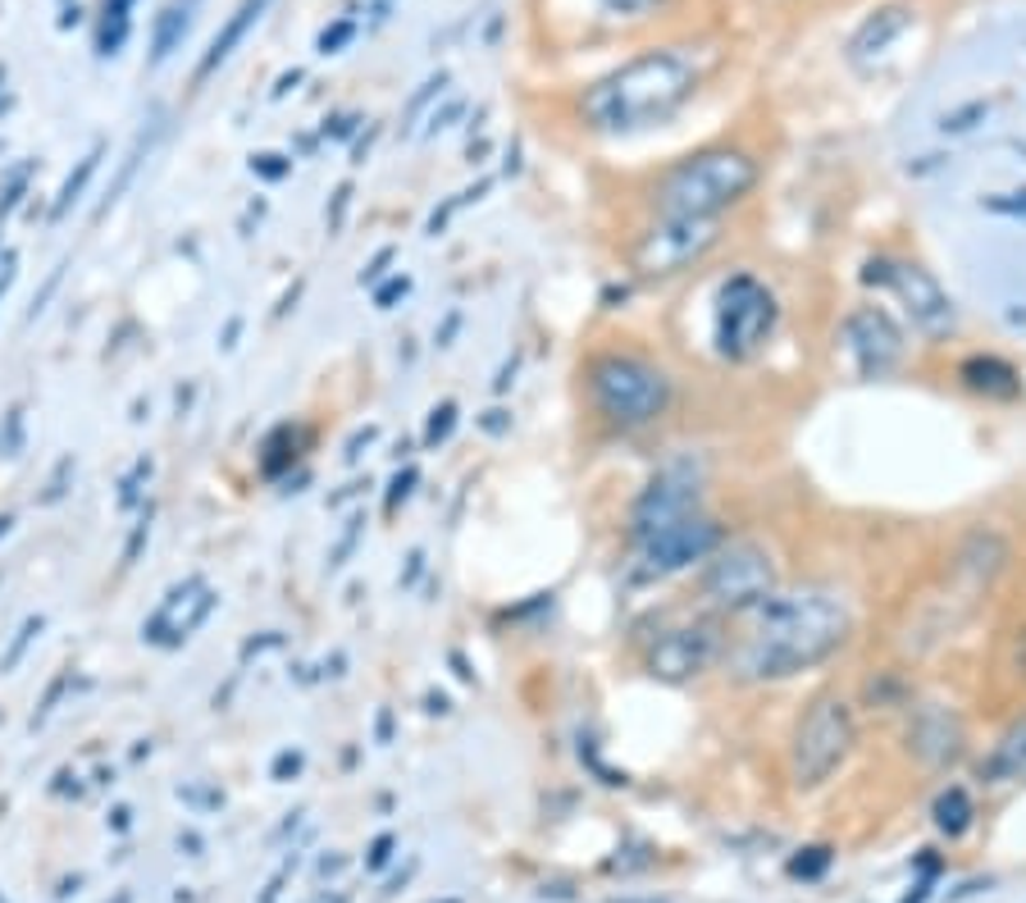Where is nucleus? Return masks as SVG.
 Here are the masks:
<instances>
[{"instance_id":"ddd939ff","label":"nucleus","mask_w":1026,"mask_h":903,"mask_svg":"<svg viewBox=\"0 0 1026 903\" xmlns=\"http://www.w3.org/2000/svg\"><path fill=\"white\" fill-rule=\"evenodd\" d=\"M1004 557H1008L1004 538H1000V534L977 529V534L962 538V548H958V557H953V576H958V580H968V589H985L994 576H1000Z\"/></svg>"},{"instance_id":"4be33fe9","label":"nucleus","mask_w":1026,"mask_h":903,"mask_svg":"<svg viewBox=\"0 0 1026 903\" xmlns=\"http://www.w3.org/2000/svg\"><path fill=\"white\" fill-rule=\"evenodd\" d=\"M457 430V402H443L430 411V430H425V447H438L447 443V434Z\"/></svg>"},{"instance_id":"412c9836","label":"nucleus","mask_w":1026,"mask_h":903,"mask_svg":"<svg viewBox=\"0 0 1026 903\" xmlns=\"http://www.w3.org/2000/svg\"><path fill=\"white\" fill-rule=\"evenodd\" d=\"M188 10H192V5H174V10H165L160 27H156V65H160V59H169L174 42L188 33Z\"/></svg>"},{"instance_id":"f03ea898","label":"nucleus","mask_w":1026,"mask_h":903,"mask_svg":"<svg viewBox=\"0 0 1026 903\" xmlns=\"http://www.w3.org/2000/svg\"><path fill=\"white\" fill-rule=\"evenodd\" d=\"M629 538H635V557L648 576H680L716 553L721 525L703 511L689 470H661L635 502Z\"/></svg>"},{"instance_id":"f257e3e1","label":"nucleus","mask_w":1026,"mask_h":903,"mask_svg":"<svg viewBox=\"0 0 1026 903\" xmlns=\"http://www.w3.org/2000/svg\"><path fill=\"white\" fill-rule=\"evenodd\" d=\"M739 635L726 639V667L739 680H790L830 661L849 644L858 607L839 584L776 589L767 602L739 612Z\"/></svg>"},{"instance_id":"39448f33","label":"nucleus","mask_w":1026,"mask_h":903,"mask_svg":"<svg viewBox=\"0 0 1026 903\" xmlns=\"http://www.w3.org/2000/svg\"><path fill=\"white\" fill-rule=\"evenodd\" d=\"M589 398L593 406L621 430H644L667 415L671 406V375L644 356L607 352L589 366Z\"/></svg>"},{"instance_id":"a211bd4d","label":"nucleus","mask_w":1026,"mask_h":903,"mask_svg":"<svg viewBox=\"0 0 1026 903\" xmlns=\"http://www.w3.org/2000/svg\"><path fill=\"white\" fill-rule=\"evenodd\" d=\"M265 5H269V0H247V5H243V10H237V14L228 19V27H224V33L215 37V46H210V55H205L201 74H210V69H220V65H224V59L237 51V42L247 37V27H252V23L265 14Z\"/></svg>"},{"instance_id":"cd10ccee","label":"nucleus","mask_w":1026,"mask_h":903,"mask_svg":"<svg viewBox=\"0 0 1026 903\" xmlns=\"http://www.w3.org/2000/svg\"><path fill=\"white\" fill-rule=\"evenodd\" d=\"M252 169H256V174H265V178H283L292 165H288L283 156H256V160H252Z\"/></svg>"},{"instance_id":"5701e85b","label":"nucleus","mask_w":1026,"mask_h":903,"mask_svg":"<svg viewBox=\"0 0 1026 903\" xmlns=\"http://www.w3.org/2000/svg\"><path fill=\"white\" fill-rule=\"evenodd\" d=\"M990 215H1004V220H1026V188L1022 192H994L981 201Z\"/></svg>"},{"instance_id":"0eeeda50","label":"nucleus","mask_w":1026,"mask_h":903,"mask_svg":"<svg viewBox=\"0 0 1026 903\" xmlns=\"http://www.w3.org/2000/svg\"><path fill=\"white\" fill-rule=\"evenodd\" d=\"M776 589H780L776 557L758 538H721L716 553L707 557L703 598L716 612L739 616L748 607H758V602H767Z\"/></svg>"},{"instance_id":"1a4fd4ad","label":"nucleus","mask_w":1026,"mask_h":903,"mask_svg":"<svg viewBox=\"0 0 1026 903\" xmlns=\"http://www.w3.org/2000/svg\"><path fill=\"white\" fill-rule=\"evenodd\" d=\"M776 320H780V306H776V297L762 279H752V275H735L726 279V288H721L716 297V347L721 356H731V360H752L767 338L776 334Z\"/></svg>"},{"instance_id":"4468645a","label":"nucleus","mask_w":1026,"mask_h":903,"mask_svg":"<svg viewBox=\"0 0 1026 903\" xmlns=\"http://www.w3.org/2000/svg\"><path fill=\"white\" fill-rule=\"evenodd\" d=\"M908 23H913V10H908V5L871 10V14L858 23V33L849 37V59H854V65H867V59H877L881 51H890V42H894Z\"/></svg>"},{"instance_id":"2eb2a0df","label":"nucleus","mask_w":1026,"mask_h":903,"mask_svg":"<svg viewBox=\"0 0 1026 903\" xmlns=\"http://www.w3.org/2000/svg\"><path fill=\"white\" fill-rule=\"evenodd\" d=\"M958 744H962V731H958V716L945 712V707H926L917 716V731H913V748L922 752L926 762H953L958 758Z\"/></svg>"},{"instance_id":"a878e982","label":"nucleus","mask_w":1026,"mask_h":903,"mask_svg":"<svg viewBox=\"0 0 1026 903\" xmlns=\"http://www.w3.org/2000/svg\"><path fill=\"white\" fill-rule=\"evenodd\" d=\"M356 33V27H352V19H343V23H334V27H328V33H320V55H334L347 37Z\"/></svg>"},{"instance_id":"473e14b6","label":"nucleus","mask_w":1026,"mask_h":903,"mask_svg":"<svg viewBox=\"0 0 1026 903\" xmlns=\"http://www.w3.org/2000/svg\"><path fill=\"white\" fill-rule=\"evenodd\" d=\"M301 767V752H283V758L275 762V776H288V771H297Z\"/></svg>"},{"instance_id":"423d86ee","label":"nucleus","mask_w":1026,"mask_h":903,"mask_svg":"<svg viewBox=\"0 0 1026 903\" xmlns=\"http://www.w3.org/2000/svg\"><path fill=\"white\" fill-rule=\"evenodd\" d=\"M858 744L854 712L839 694H817L799 716L794 739H790V780L794 790H817L849 762Z\"/></svg>"},{"instance_id":"9d476101","label":"nucleus","mask_w":1026,"mask_h":903,"mask_svg":"<svg viewBox=\"0 0 1026 903\" xmlns=\"http://www.w3.org/2000/svg\"><path fill=\"white\" fill-rule=\"evenodd\" d=\"M716 220H661L653 228L639 233L635 252H629V265H635V275L644 279H667V275H680L689 269L693 260H703L712 247H716Z\"/></svg>"},{"instance_id":"c756f323","label":"nucleus","mask_w":1026,"mask_h":903,"mask_svg":"<svg viewBox=\"0 0 1026 903\" xmlns=\"http://www.w3.org/2000/svg\"><path fill=\"white\" fill-rule=\"evenodd\" d=\"M33 635H42V621H27V625H23V635H19V644H14V648H10V657H5V671H10L14 661L23 657V648H27V639H33Z\"/></svg>"},{"instance_id":"7c9ffc66","label":"nucleus","mask_w":1026,"mask_h":903,"mask_svg":"<svg viewBox=\"0 0 1026 903\" xmlns=\"http://www.w3.org/2000/svg\"><path fill=\"white\" fill-rule=\"evenodd\" d=\"M411 484H415V470H406V475H398V479H392V493H388V506H398V498H406V493H411Z\"/></svg>"},{"instance_id":"20e7f679","label":"nucleus","mask_w":1026,"mask_h":903,"mask_svg":"<svg viewBox=\"0 0 1026 903\" xmlns=\"http://www.w3.org/2000/svg\"><path fill=\"white\" fill-rule=\"evenodd\" d=\"M752 183L758 165L744 150H703V156L680 160L657 183V215L661 220H721L731 205H739Z\"/></svg>"},{"instance_id":"393cba45","label":"nucleus","mask_w":1026,"mask_h":903,"mask_svg":"<svg viewBox=\"0 0 1026 903\" xmlns=\"http://www.w3.org/2000/svg\"><path fill=\"white\" fill-rule=\"evenodd\" d=\"M443 87H447V74H438V78H430V82H425V87H420V92L411 97V105H406V119H415L420 110H425V105H430V97H438V92H443Z\"/></svg>"},{"instance_id":"2f4dec72","label":"nucleus","mask_w":1026,"mask_h":903,"mask_svg":"<svg viewBox=\"0 0 1026 903\" xmlns=\"http://www.w3.org/2000/svg\"><path fill=\"white\" fill-rule=\"evenodd\" d=\"M388 260H392V247H383V252L370 260V269H366V275H360V283H375V279L383 275V265H388Z\"/></svg>"},{"instance_id":"dca6fc26","label":"nucleus","mask_w":1026,"mask_h":903,"mask_svg":"<svg viewBox=\"0 0 1026 903\" xmlns=\"http://www.w3.org/2000/svg\"><path fill=\"white\" fill-rule=\"evenodd\" d=\"M981 776L990 785H1022L1026 780V716H1017L1013 726L994 739L990 758L981 762Z\"/></svg>"},{"instance_id":"aec40b11","label":"nucleus","mask_w":1026,"mask_h":903,"mask_svg":"<svg viewBox=\"0 0 1026 903\" xmlns=\"http://www.w3.org/2000/svg\"><path fill=\"white\" fill-rule=\"evenodd\" d=\"M97 160H101V146L92 150V156H82V160H78V174H69V178H65V188H59V197H55V210H51L55 220L65 215V210H69V205H74V201L82 197V188H87V178L97 174Z\"/></svg>"},{"instance_id":"b1692460","label":"nucleus","mask_w":1026,"mask_h":903,"mask_svg":"<svg viewBox=\"0 0 1026 903\" xmlns=\"http://www.w3.org/2000/svg\"><path fill=\"white\" fill-rule=\"evenodd\" d=\"M830 867V849H807L803 858H794V877H803V881H812V877H822V871Z\"/></svg>"},{"instance_id":"bb28decb","label":"nucleus","mask_w":1026,"mask_h":903,"mask_svg":"<svg viewBox=\"0 0 1026 903\" xmlns=\"http://www.w3.org/2000/svg\"><path fill=\"white\" fill-rule=\"evenodd\" d=\"M653 5H657V0H607V10L621 14V19H639V14H648Z\"/></svg>"},{"instance_id":"9b49d317","label":"nucleus","mask_w":1026,"mask_h":903,"mask_svg":"<svg viewBox=\"0 0 1026 903\" xmlns=\"http://www.w3.org/2000/svg\"><path fill=\"white\" fill-rule=\"evenodd\" d=\"M721 653H726V635H721L716 621H707V616L684 621V625L661 629V635L653 639V648H648V676L680 684V680L703 676Z\"/></svg>"},{"instance_id":"6e6552de","label":"nucleus","mask_w":1026,"mask_h":903,"mask_svg":"<svg viewBox=\"0 0 1026 903\" xmlns=\"http://www.w3.org/2000/svg\"><path fill=\"white\" fill-rule=\"evenodd\" d=\"M862 283H871V288H885L899 306H903V315L913 320V328L922 338H930V343H940V338H949L953 334V324H958V311H953V297L940 288V279L930 275V269H922V265H913V260H867V269H862Z\"/></svg>"},{"instance_id":"f3484780","label":"nucleus","mask_w":1026,"mask_h":903,"mask_svg":"<svg viewBox=\"0 0 1026 903\" xmlns=\"http://www.w3.org/2000/svg\"><path fill=\"white\" fill-rule=\"evenodd\" d=\"M958 379L968 383L972 393H981V398H1000V402H1008V398H1017V393H1022L1017 370L1008 366V360H1000V356H972V360H962Z\"/></svg>"},{"instance_id":"f8f14e48","label":"nucleus","mask_w":1026,"mask_h":903,"mask_svg":"<svg viewBox=\"0 0 1026 903\" xmlns=\"http://www.w3.org/2000/svg\"><path fill=\"white\" fill-rule=\"evenodd\" d=\"M844 343H849V356L862 379H885L903 360V347H908L894 315L881 306H858L844 315Z\"/></svg>"},{"instance_id":"72a5a7b5","label":"nucleus","mask_w":1026,"mask_h":903,"mask_svg":"<svg viewBox=\"0 0 1026 903\" xmlns=\"http://www.w3.org/2000/svg\"><path fill=\"white\" fill-rule=\"evenodd\" d=\"M388 849H392V839L383 835V839H379V845H375V854H370V862H375V867H383V862H388Z\"/></svg>"},{"instance_id":"c85d7f7f","label":"nucleus","mask_w":1026,"mask_h":903,"mask_svg":"<svg viewBox=\"0 0 1026 903\" xmlns=\"http://www.w3.org/2000/svg\"><path fill=\"white\" fill-rule=\"evenodd\" d=\"M406 288H411V279H406V275H402V279H392L388 288H379V297H375V301H379V311H388L398 297H406Z\"/></svg>"},{"instance_id":"7ed1b4c3","label":"nucleus","mask_w":1026,"mask_h":903,"mask_svg":"<svg viewBox=\"0 0 1026 903\" xmlns=\"http://www.w3.org/2000/svg\"><path fill=\"white\" fill-rule=\"evenodd\" d=\"M699 74L676 51H648L635 55L616 74L598 78L580 97L584 124L598 133H644L657 129L693 97Z\"/></svg>"},{"instance_id":"6ab92c4d","label":"nucleus","mask_w":1026,"mask_h":903,"mask_svg":"<svg viewBox=\"0 0 1026 903\" xmlns=\"http://www.w3.org/2000/svg\"><path fill=\"white\" fill-rule=\"evenodd\" d=\"M930 817H935V826H940L945 835H962V830L972 826V799H968V790H962V785L940 790V794H935Z\"/></svg>"}]
</instances>
